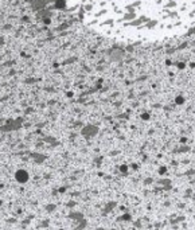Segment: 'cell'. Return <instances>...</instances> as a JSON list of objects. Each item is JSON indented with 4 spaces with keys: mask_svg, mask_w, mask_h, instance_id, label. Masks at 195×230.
Here are the masks:
<instances>
[{
    "mask_svg": "<svg viewBox=\"0 0 195 230\" xmlns=\"http://www.w3.org/2000/svg\"><path fill=\"white\" fill-rule=\"evenodd\" d=\"M16 179L19 180V182H26L27 180V172L26 171H18L16 172Z\"/></svg>",
    "mask_w": 195,
    "mask_h": 230,
    "instance_id": "1",
    "label": "cell"
}]
</instances>
